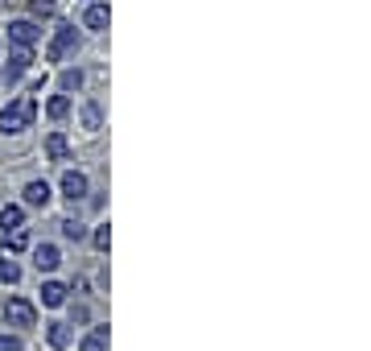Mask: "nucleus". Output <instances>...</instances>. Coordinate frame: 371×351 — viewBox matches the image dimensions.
Returning a JSON list of instances; mask_svg holds the SVG:
<instances>
[{
    "label": "nucleus",
    "instance_id": "16",
    "mask_svg": "<svg viewBox=\"0 0 371 351\" xmlns=\"http://www.w3.org/2000/svg\"><path fill=\"white\" fill-rule=\"evenodd\" d=\"M45 112H50L54 120H62V116H70V99H66V95H54V99L45 103Z\"/></svg>",
    "mask_w": 371,
    "mask_h": 351
},
{
    "label": "nucleus",
    "instance_id": "4",
    "mask_svg": "<svg viewBox=\"0 0 371 351\" xmlns=\"http://www.w3.org/2000/svg\"><path fill=\"white\" fill-rule=\"evenodd\" d=\"M33 265H37L41 273H54V269L62 265V252H58L54 244H37V248H33Z\"/></svg>",
    "mask_w": 371,
    "mask_h": 351
},
{
    "label": "nucleus",
    "instance_id": "15",
    "mask_svg": "<svg viewBox=\"0 0 371 351\" xmlns=\"http://www.w3.org/2000/svg\"><path fill=\"white\" fill-rule=\"evenodd\" d=\"M4 248H8V252H25V248H29V232H25V228L8 232V236H4Z\"/></svg>",
    "mask_w": 371,
    "mask_h": 351
},
{
    "label": "nucleus",
    "instance_id": "7",
    "mask_svg": "<svg viewBox=\"0 0 371 351\" xmlns=\"http://www.w3.org/2000/svg\"><path fill=\"white\" fill-rule=\"evenodd\" d=\"M29 62H33V54H29V50H17V54L8 58V66H4V79H8V83H17V79L29 70Z\"/></svg>",
    "mask_w": 371,
    "mask_h": 351
},
{
    "label": "nucleus",
    "instance_id": "23",
    "mask_svg": "<svg viewBox=\"0 0 371 351\" xmlns=\"http://www.w3.org/2000/svg\"><path fill=\"white\" fill-rule=\"evenodd\" d=\"M0 351H25V348H21V339H12V335H0Z\"/></svg>",
    "mask_w": 371,
    "mask_h": 351
},
{
    "label": "nucleus",
    "instance_id": "11",
    "mask_svg": "<svg viewBox=\"0 0 371 351\" xmlns=\"http://www.w3.org/2000/svg\"><path fill=\"white\" fill-rule=\"evenodd\" d=\"M45 339H50V348H70V331H66V323H50L45 327Z\"/></svg>",
    "mask_w": 371,
    "mask_h": 351
},
{
    "label": "nucleus",
    "instance_id": "12",
    "mask_svg": "<svg viewBox=\"0 0 371 351\" xmlns=\"http://www.w3.org/2000/svg\"><path fill=\"white\" fill-rule=\"evenodd\" d=\"M78 351H107V327H95V331L78 343Z\"/></svg>",
    "mask_w": 371,
    "mask_h": 351
},
{
    "label": "nucleus",
    "instance_id": "1",
    "mask_svg": "<svg viewBox=\"0 0 371 351\" xmlns=\"http://www.w3.org/2000/svg\"><path fill=\"white\" fill-rule=\"evenodd\" d=\"M33 116H37V103H33V99H12V103L0 112V132H4V137L25 132V128L33 124Z\"/></svg>",
    "mask_w": 371,
    "mask_h": 351
},
{
    "label": "nucleus",
    "instance_id": "20",
    "mask_svg": "<svg viewBox=\"0 0 371 351\" xmlns=\"http://www.w3.org/2000/svg\"><path fill=\"white\" fill-rule=\"evenodd\" d=\"M62 236H66V240H83V236H87V228H83V223H74V219H62Z\"/></svg>",
    "mask_w": 371,
    "mask_h": 351
},
{
    "label": "nucleus",
    "instance_id": "5",
    "mask_svg": "<svg viewBox=\"0 0 371 351\" xmlns=\"http://www.w3.org/2000/svg\"><path fill=\"white\" fill-rule=\"evenodd\" d=\"M8 37H12L21 50H29V46L37 41V25H33V21H12V25H8Z\"/></svg>",
    "mask_w": 371,
    "mask_h": 351
},
{
    "label": "nucleus",
    "instance_id": "9",
    "mask_svg": "<svg viewBox=\"0 0 371 351\" xmlns=\"http://www.w3.org/2000/svg\"><path fill=\"white\" fill-rule=\"evenodd\" d=\"M25 203H29V207H45V203H50V186H45L41 178L29 182V186H25Z\"/></svg>",
    "mask_w": 371,
    "mask_h": 351
},
{
    "label": "nucleus",
    "instance_id": "2",
    "mask_svg": "<svg viewBox=\"0 0 371 351\" xmlns=\"http://www.w3.org/2000/svg\"><path fill=\"white\" fill-rule=\"evenodd\" d=\"M70 50H78V29H74V25H58V29H54V41H50V50H45V58L58 62V58L70 54Z\"/></svg>",
    "mask_w": 371,
    "mask_h": 351
},
{
    "label": "nucleus",
    "instance_id": "3",
    "mask_svg": "<svg viewBox=\"0 0 371 351\" xmlns=\"http://www.w3.org/2000/svg\"><path fill=\"white\" fill-rule=\"evenodd\" d=\"M4 323H8V327H33V323H37V310H33L25 298H8V306H4Z\"/></svg>",
    "mask_w": 371,
    "mask_h": 351
},
{
    "label": "nucleus",
    "instance_id": "10",
    "mask_svg": "<svg viewBox=\"0 0 371 351\" xmlns=\"http://www.w3.org/2000/svg\"><path fill=\"white\" fill-rule=\"evenodd\" d=\"M21 223H25V211H21V207H12V203H8V207H0V228H4V236H8V232H17Z\"/></svg>",
    "mask_w": 371,
    "mask_h": 351
},
{
    "label": "nucleus",
    "instance_id": "21",
    "mask_svg": "<svg viewBox=\"0 0 371 351\" xmlns=\"http://www.w3.org/2000/svg\"><path fill=\"white\" fill-rule=\"evenodd\" d=\"M54 8H58L54 0H29V12L33 17H54Z\"/></svg>",
    "mask_w": 371,
    "mask_h": 351
},
{
    "label": "nucleus",
    "instance_id": "13",
    "mask_svg": "<svg viewBox=\"0 0 371 351\" xmlns=\"http://www.w3.org/2000/svg\"><path fill=\"white\" fill-rule=\"evenodd\" d=\"M83 25H87V29H103V25H107V4H91L87 17H83Z\"/></svg>",
    "mask_w": 371,
    "mask_h": 351
},
{
    "label": "nucleus",
    "instance_id": "19",
    "mask_svg": "<svg viewBox=\"0 0 371 351\" xmlns=\"http://www.w3.org/2000/svg\"><path fill=\"white\" fill-rule=\"evenodd\" d=\"M83 124H87V128H99V124H103V112H99V103H95V99L83 108Z\"/></svg>",
    "mask_w": 371,
    "mask_h": 351
},
{
    "label": "nucleus",
    "instance_id": "6",
    "mask_svg": "<svg viewBox=\"0 0 371 351\" xmlns=\"http://www.w3.org/2000/svg\"><path fill=\"white\" fill-rule=\"evenodd\" d=\"M62 194H66L70 203L83 199V194H87V178H83L78 170H66V174H62Z\"/></svg>",
    "mask_w": 371,
    "mask_h": 351
},
{
    "label": "nucleus",
    "instance_id": "17",
    "mask_svg": "<svg viewBox=\"0 0 371 351\" xmlns=\"http://www.w3.org/2000/svg\"><path fill=\"white\" fill-rule=\"evenodd\" d=\"M0 281L4 285H17L21 281V265L17 261H0Z\"/></svg>",
    "mask_w": 371,
    "mask_h": 351
},
{
    "label": "nucleus",
    "instance_id": "14",
    "mask_svg": "<svg viewBox=\"0 0 371 351\" xmlns=\"http://www.w3.org/2000/svg\"><path fill=\"white\" fill-rule=\"evenodd\" d=\"M45 153H50L54 161H62V157H66V137H62V132H50V137H45Z\"/></svg>",
    "mask_w": 371,
    "mask_h": 351
},
{
    "label": "nucleus",
    "instance_id": "22",
    "mask_svg": "<svg viewBox=\"0 0 371 351\" xmlns=\"http://www.w3.org/2000/svg\"><path fill=\"white\" fill-rule=\"evenodd\" d=\"M95 248H99V252H107V248H112V228H107V223H103V228H95Z\"/></svg>",
    "mask_w": 371,
    "mask_h": 351
},
{
    "label": "nucleus",
    "instance_id": "8",
    "mask_svg": "<svg viewBox=\"0 0 371 351\" xmlns=\"http://www.w3.org/2000/svg\"><path fill=\"white\" fill-rule=\"evenodd\" d=\"M62 302H66V285H62V281H45V285H41V306L54 310V306H62Z\"/></svg>",
    "mask_w": 371,
    "mask_h": 351
},
{
    "label": "nucleus",
    "instance_id": "18",
    "mask_svg": "<svg viewBox=\"0 0 371 351\" xmlns=\"http://www.w3.org/2000/svg\"><path fill=\"white\" fill-rule=\"evenodd\" d=\"M78 87H83V70H78V66L62 70V91H78Z\"/></svg>",
    "mask_w": 371,
    "mask_h": 351
}]
</instances>
